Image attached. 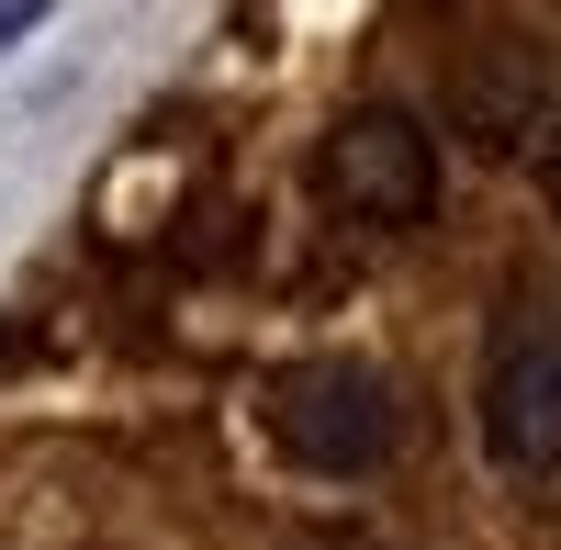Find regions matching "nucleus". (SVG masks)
Returning a JSON list of instances; mask_svg holds the SVG:
<instances>
[{"label": "nucleus", "mask_w": 561, "mask_h": 550, "mask_svg": "<svg viewBox=\"0 0 561 550\" xmlns=\"http://www.w3.org/2000/svg\"><path fill=\"white\" fill-rule=\"evenodd\" d=\"M34 23H45V12H0V57H12V45H23Z\"/></svg>", "instance_id": "5"}, {"label": "nucleus", "mask_w": 561, "mask_h": 550, "mask_svg": "<svg viewBox=\"0 0 561 550\" xmlns=\"http://www.w3.org/2000/svg\"><path fill=\"white\" fill-rule=\"evenodd\" d=\"M259 438L314 483H370L393 461V438H404V404H393V382L370 359L325 348V359H280L259 382Z\"/></svg>", "instance_id": "2"}, {"label": "nucleus", "mask_w": 561, "mask_h": 550, "mask_svg": "<svg viewBox=\"0 0 561 550\" xmlns=\"http://www.w3.org/2000/svg\"><path fill=\"white\" fill-rule=\"evenodd\" d=\"M293 550H370V539H348V528H314V539H293Z\"/></svg>", "instance_id": "6"}, {"label": "nucleus", "mask_w": 561, "mask_h": 550, "mask_svg": "<svg viewBox=\"0 0 561 550\" xmlns=\"http://www.w3.org/2000/svg\"><path fill=\"white\" fill-rule=\"evenodd\" d=\"M539 192H550V214H561V124H550V147H539Z\"/></svg>", "instance_id": "4"}, {"label": "nucleus", "mask_w": 561, "mask_h": 550, "mask_svg": "<svg viewBox=\"0 0 561 550\" xmlns=\"http://www.w3.org/2000/svg\"><path fill=\"white\" fill-rule=\"evenodd\" d=\"M314 180H325V203H337L348 225L415 237V225L438 214V135H427V113H404V102H359V113L325 124Z\"/></svg>", "instance_id": "3"}, {"label": "nucleus", "mask_w": 561, "mask_h": 550, "mask_svg": "<svg viewBox=\"0 0 561 550\" xmlns=\"http://www.w3.org/2000/svg\"><path fill=\"white\" fill-rule=\"evenodd\" d=\"M472 427L505 483L561 472V293H494L483 359H472Z\"/></svg>", "instance_id": "1"}]
</instances>
